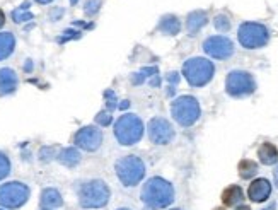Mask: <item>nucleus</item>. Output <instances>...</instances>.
<instances>
[{"label":"nucleus","instance_id":"nucleus-23","mask_svg":"<svg viewBox=\"0 0 278 210\" xmlns=\"http://www.w3.org/2000/svg\"><path fill=\"white\" fill-rule=\"evenodd\" d=\"M28 9H29L28 2H24L21 7L16 9V11L12 12V19H14V22H24V21L33 19V14H31V12H28Z\"/></svg>","mask_w":278,"mask_h":210},{"label":"nucleus","instance_id":"nucleus-17","mask_svg":"<svg viewBox=\"0 0 278 210\" xmlns=\"http://www.w3.org/2000/svg\"><path fill=\"white\" fill-rule=\"evenodd\" d=\"M244 198V192L241 186L237 185H232V186H227L222 193V202L226 207H234L237 203H241Z\"/></svg>","mask_w":278,"mask_h":210},{"label":"nucleus","instance_id":"nucleus-34","mask_svg":"<svg viewBox=\"0 0 278 210\" xmlns=\"http://www.w3.org/2000/svg\"><path fill=\"white\" fill-rule=\"evenodd\" d=\"M264 210H275V203H271V205L268 207V209H264Z\"/></svg>","mask_w":278,"mask_h":210},{"label":"nucleus","instance_id":"nucleus-28","mask_svg":"<svg viewBox=\"0 0 278 210\" xmlns=\"http://www.w3.org/2000/svg\"><path fill=\"white\" fill-rule=\"evenodd\" d=\"M167 79H169L171 82H174V84H176V82H179V75H177L176 72H173V74H171V75H169V77H167Z\"/></svg>","mask_w":278,"mask_h":210},{"label":"nucleus","instance_id":"nucleus-2","mask_svg":"<svg viewBox=\"0 0 278 210\" xmlns=\"http://www.w3.org/2000/svg\"><path fill=\"white\" fill-rule=\"evenodd\" d=\"M213 74H215V67L210 60L202 58V56H195L184 62L183 65V75L188 81L190 86L193 88H203L212 81Z\"/></svg>","mask_w":278,"mask_h":210},{"label":"nucleus","instance_id":"nucleus-31","mask_svg":"<svg viewBox=\"0 0 278 210\" xmlns=\"http://www.w3.org/2000/svg\"><path fill=\"white\" fill-rule=\"evenodd\" d=\"M38 4H50V2H53V0H36Z\"/></svg>","mask_w":278,"mask_h":210},{"label":"nucleus","instance_id":"nucleus-27","mask_svg":"<svg viewBox=\"0 0 278 210\" xmlns=\"http://www.w3.org/2000/svg\"><path fill=\"white\" fill-rule=\"evenodd\" d=\"M96 122H98L99 125H109V123H111V115H109V113H99V115L96 116Z\"/></svg>","mask_w":278,"mask_h":210},{"label":"nucleus","instance_id":"nucleus-4","mask_svg":"<svg viewBox=\"0 0 278 210\" xmlns=\"http://www.w3.org/2000/svg\"><path fill=\"white\" fill-rule=\"evenodd\" d=\"M143 135V123L133 113H126L115 123V137L122 145H133L140 142Z\"/></svg>","mask_w":278,"mask_h":210},{"label":"nucleus","instance_id":"nucleus-16","mask_svg":"<svg viewBox=\"0 0 278 210\" xmlns=\"http://www.w3.org/2000/svg\"><path fill=\"white\" fill-rule=\"evenodd\" d=\"M258 158L260 161L263 162L264 166H271V164H277L278 162V151L273 144L270 142H264V144L260 145L258 149Z\"/></svg>","mask_w":278,"mask_h":210},{"label":"nucleus","instance_id":"nucleus-5","mask_svg":"<svg viewBox=\"0 0 278 210\" xmlns=\"http://www.w3.org/2000/svg\"><path fill=\"white\" fill-rule=\"evenodd\" d=\"M171 115L181 126H191L202 115L200 103L193 96H179L171 105Z\"/></svg>","mask_w":278,"mask_h":210},{"label":"nucleus","instance_id":"nucleus-14","mask_svg":"<svg viewBox=\"0 0 278 210\" xmlns=\"http://www.w3.org/2000/svg\"><path fill=\"white\" fill-rule=\"evenodd\" d=\"M17 88V75L12 69H0V94H12Z\"/></svg>","mask_w":278,"mask_h":210},{"label":"nucleus","instance_id":"nucleus-13","mask_svg":"<svg viewBox=\"0 0 278 210\" xmlns=\"http://www.w3.org/2000/svg\"><path fill=\"white\" fill-rule=\"evenodd\" d=\"M270 193H271V183L264 178L254 179L249 185V190H247V196L251 198V202H256V203L268 200Z\"/></svg>","mask_w":278,"mask_h":210},{"label":"nucleus","instance_id":"nucleus-1","mask_svg":"<svg viewBox=\"0 0 278 210\" xmlns=\"http://www.w3.org/2000/svg\"><path fill=\"white\" fill-rule=\"evenodd\" d=\"M142 200L150 209H166L174 200V188L164 178H150L142 188Z\"/></svg>","mask_w":278,"mask_h":210},{"label":"nucleus","instance_id":"nucleus-9","mask_svg":"<svg viewBox=\"0 0 278 210\" xmlns=\"http://www.w3.org/2000/svg\"><path fill=\"white\" fill-rule=\"evenodd\" d=\"M29 198V188L24 183L11 181L0 186V205L5 209H19Z\"/></svg>","mask_w":278,"mask_h":210},{"label":"nucleus","instance_id":"nucleus-8","mask_svg":"<svg viewBox=\"0 0 278 210\" xmlns=\"http://www.w3.org/2000/svg\"><path fill=\"white\" fill-rule=\"evenodd\" d=\"M226 91L232 98H244L256 91V82L249 72L232 70L226 79Z\"/></svg>","mask_w":278,"mask_h":210},{"label":"nucleus","instance_id":"nucleus-29","mask_svg":"<svg viewBox=\"0 0 278 210\" xmlns=\"http://www.w3.org/2000/svg\"><path fill=\"white\" fill-rule=\"evenodd\" d=\"M5 24V14L2 11H0V28H2V26Z\"/></svg>","mask_w":278,"mask_h":210},{"label":"nucleus","instance_id":"nucleus-35","mask_svg":"<svg viewBox=\"0 0 278 210\" xmlns=\"http://www.w3.org/2000/svg\"><path fill=\"white\" fill-rule=\"evenodd\" d=\"M75 2H77V0H72V4H75Z\"/></svg>","mask_w":278,"mask_h":210},{"label":"nucleus","instance_id":"nucleus-36","mask_svg":"<svg viewBox=\"0 0 278 210\" xmlns=\"http://www.w3.org/2000/svg\"><path fill=\"white\" fill-rule=\"evenodd\" d=\"M120 210H128V209H120Z\"/></svg>","mask_w":278,"mask_h":210},{"label":"nucleus","instance_id":"nucleus-3","mask_svg":"<svg viewBox=\"0 0 278 210\" xmlns=\"http://www.w3.org/2000/svg\"><path fill=\"white\" fill-rule=\"evenodd\" d=\"M109 196L111 192L101 179L84 183L79 190V202L84 209H101L109 202Z\"/></svg>","mask_w":278,"mask_h":210},{"label":"nucleus","instance_id":"nucleus-7","mask_svg":"<svg viewBox=\"0 0 278 210\" xmlns=\"http://www.w3.org/2000/svg\"><path fill=\"white\" fill-rule=\"evenodd\" d=\"M237 38L239 43L247 50L263 48L270 39V31L266 26L260 24V22H243L237 31Z\"/></svg>","mask_w":278,"mask_h":210},{"label":"nucleus","instance_id":"nucleus-11","mask_svg":"<svg viewBox=\"0 0 278 210\" xmlns=\"http://www.w3.org/2000/svg\"><path fill=\"white\" fill-rule=\"evenodd\" d=\"M203 50L208 56L217 60H226L232 56L234 53V43L226 36H210L203 43Z\"/></svg>","mask_w":278,"mask_h":210},{"label":"nucleus","instance_id":"nucleus-10","mask_svg":"<svg viewBox=\"0 0 278 210\" xmlns=\"http://www.w3.org/2000/svg\"><path fill=\"white\" fill-rule=\"evenodd\" d=\"M147 133H149L150 142L156 145H166L174 139L173 125L166 118H160V116L150 120L149 125H147Z\"/></svg>","mask_w":278,"mask_h":210},{"label":"nucleus","instance_id":"nucleus-37","mask_svg":"<svg viewBox=\"0 0 278 210\" xmlns=\"http://www.w3.org/2000/svg\"><path fill=\"white\" fill-rule=\"evenodd\" d=\"M173 210H181V209H173Z\"/></svg>","mask_w":278,"mask_h":210},{"label":"nucleus","instance_id":"nucleus-30","mask_svg":"<svg viewBox=\"0 0 278 210\" xmlns=\"http://www.w3.org/2000/svg\"><path fill=\"white\" fill-rule=\"evenodd\" d=\"M273 179H275V185L278 186V168L275 169V173H273Z\"/></svg>","mask_w":278,"mask_h":210},{"label":"nucleus","instance_id":"nucleus-20","mask_svg":"<svg viewBox=\"0 0 278 210\" xmlns=\"http://www.w3.org/2000/svg\"><path fill=\"white\" fill-rule=\"evenodd\" d=\"M16 46V38L12 33H0V60H5L12 55Z\"/></svg>","mask_w":278,"mask_h":210},{"label":"nucleus","instance_id":"nucleus-32","mask_svg":"<svg viewBox=\"0 0 278 210\" xmlns=\"http://www.w3.org/2000/svg\"><path fill=\"white\" fill-rule=\"evenodd\" d=\"M236 210H251V209H249L247 205H241V207H237Z\"/></svg>","mask_w":278,"mask_h":210},{"label":"nucleus","instance_id":"nucleus-24","mask_svg":"<svg viewBox=\"0 0 278 210\" xmlns=\"http://www.w3.org/2000/svg\"><path fill=\"white\" fill-rule=\"evenodd\" d=\"M213 24H215V28L219 29V31H222V33H226V31H229V29H230L229 18H227V16H224V14L217 16V18L213 19Z\"/></svg>","mask_w":278,"mask_h":210},{"label":"nucleus","instance_id":"nucleus-22","mask_svg":"<svg viewBox=\"0 0 278 210\" xmlns=\"http://www.w3.org/2000/svg\"><path fill=\"white\" fill-rule=\"evenodd\" d=\"M258 173V164L251 159H243L239 162V176L243 179H251Z\"/></svg>","mask_w":278,"mask_h":210},{"label":"nucleus","instance_id":"nucleus-21","mask_svg":"<svg viewBox=\"0 0 278 210\" xmlns=\"http://www.w3.org/2000/svg\"><path fill=\"white\" fill-rule=\"evenodd\" d=\"M58 161L62 162L63 166H67V168H73V166H77L80 162V154L77 149L67 147L58 154Z\"/></svg>","mask_w":278,"mask_h":210},{"label":"nucleus","instance_id":"nucleus-18","mask_svg":"<svg viewBox=\"0 0 278 210\" xmlns=\"http://www.w3.org/2000/svg\"><path fill=\"white\" fill-rule=\"evenodd\" d=\"M208 22V19H207V14L203 11H195L191 12V14L188 16V19H186V28H188L190 35H196V33L200 31V29L203 28V26Z\"/></svg>","mask_w":278,"mask_h":210},{"label":"nucleus","instance_id":"nucleus-6","mask_svg":"<svg viewBox=\"0 0 278 210\" xmlns=\"http://www.w3.org/2000/svg\"><path fill=\"white\" fill-rule=\"evenodd\" d=\"M115 171L125 186H135L145 176V162L137 156H125L115 164Z\"/></svg>","mask_w":278,"mask_h":210},{"label":"nucleus","instance_id":"nucleus-33","mask_svg":"<svg viewBox=\"0 0 278 210\" xmlns=\"http://www.w3.org/2000/svg\"><path fill=\"white\" fill-rule=\"evenodd\" d=\"M126 106H128V103H126V101H125V103H122V105H120V108H122V109H125V108H126Z\"/></svg>","mask_w":278,"mask_h":210},{"label":"nucleus","instance_id":"nucleus-15","mask_svg":"<svg viewBox=\"0 0 278 210\" xmlns=\"http://www.w3.org/2000/svg\"><path fill=\"white\" fill-rule=\"evenodd\" d=\"M63 205V198L60 195L58 190L55 188H46L41 193V207L45 210H52V209H58Z\"/></svg>","mask_w":278,"mask_h":210},{"label":"nucleus","instance_id":"nucleus-25","mask_svg":"<svg viewBox=\"0 0 278 210\" xmlns=\"http://www.w3.org/2000/svg\"><path fill=\"white\" fill-rule=\"evenodd\" d=\"M9 173H11V161L4 152H0V179H4Z\"/></svg>","mask_w":278,"mask_h":210},{"label":"nucleus","instance_id":"nucleus-12","mask_svg":"<svg viewBox=\"0 0 278 210\" xmlns=\"http://www.w3.org/2000/svg\"><path fill=\"white\" fill-rule=\"evenodd\" d=\"M75 144L77 147L84 149V151H98L103 144V132L98 126H84L77 132Z\"/></svg>","mask_w":278,"mask_h":210},{"label":"nucleus","instance_id":"nucleus-19","mask_svg":"<svg viewBox=\"0 0 278 210\" xmlns=\"http://www.w3.org/2000/svg\"><path fill=\"white\" fill-rule=\"evenodd\" d=\"M181 29V22L176 16H164L159 22V31H162L164 35H169V36H174L177 35Z\"/></svg>","mask_w":278,"mask_h":210},{"label":"nucleus","instance_id":"nucleus-26","mask_svg":"<svg viewBox=\"0 0 278 210\" xmlns=\"http://www.w3.org/2000/svg\"><path fill=\"white\" fill-rule=\"evenodd\" d=\"M99 5H101V0H87L86 2V14L94 16L99 11Z\"/></svg>","mask_w":278,"mask_h":210}]
</instances>
